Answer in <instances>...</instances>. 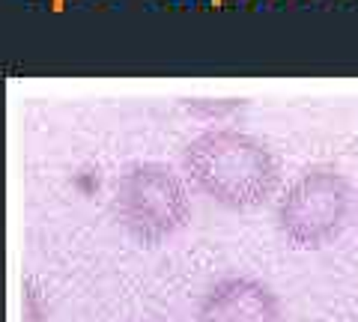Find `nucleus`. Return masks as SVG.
Wrapping results in <instances>:
<instances>
[{
    "label": "nucleus",
    "instance_id": "nucleus-1",
    "mask_svg": "<svg viewBox=\"0 0 358 322\" xmlns=\"http://www.w3.org/2000/svg\"><path fill=\"white\" fill-rule=\"evenodd\" d=\"M185 176L215 203L254 209L275 194L281 170L272 149L254 135L233 129H209L182 152Z\"/></svg>",
    "mask_w": 358,
    "mask_h": 322
},
{
    "label": "nucleus",
    "instance_id": "nucleus-2",
    "mask_svg": "<svg viewBox=\"0 0 358 322\" xmlns=\"http://www.w3.org/2000/svg\"><path fill=\"white\" fill-rule=\"evenodd\" d=\"M114 209L120 224L141 245H159L176 236L192 215V200L182 176L159 161H138L122 170Z\"/></svg>",
    "mask_w": 358,
    "mask_h": 322
},
{
    "label": "nucleus",
    "instance_id": "nucleus-3",
    "mask_svg": "<svg viewBox=\"0 0 358 322\" xmlns=\"http://www.w3.org/2000/svg\"><path fill=\"white\" fill-rule=\"evenodd\" d=\"M350 209V180L329 164H317L299 173L278 200V230L289 245L313 251L341 236Z\"/></svg>",
    "mask_w": 358,
    "mask_h": 322
},
{
    "label": "nucleus",
    "instance_id": "nucleus-4",
    "mask_svg": "<svg viewBox=\"0 0 358 322\" xmlns=\"http://www.w3.org/2000/svg\"><path fill=\"white\" fill-rule=\"evenodd\" d=\"M197 322H284V310L257 277H224L200 298Z\"/></svg>",
    "mask_w": 358,
    "mask_h": 322
}]
</instances>
